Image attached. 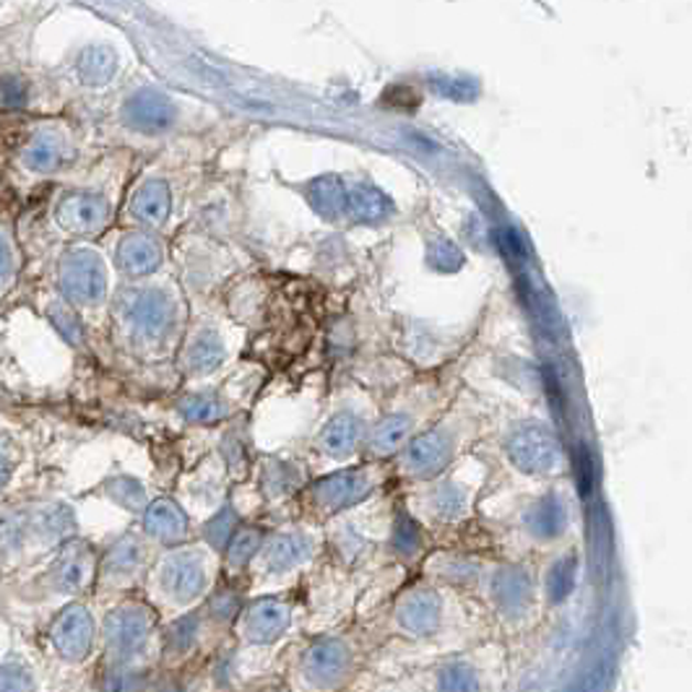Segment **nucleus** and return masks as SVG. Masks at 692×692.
Listing matches in <instances>:
<instances>
[{
    "mask_svg": "<svg viewBox=\"0 0 692 692\" xmlns=\"http://www.w3.org/2000/svg\"><path fill=\"white\" fill-rule=\"evenodd\" d=\"M89 126L71 112L0 118V180L6 204L19 212L97 160Z\"/></svg>",
    "mask_w": 692,
    "mask_h": 692,
    "instance_id": "nucleus-1",
    "label": "nucleus"
},
{
    "mask_svg": "<svg viewBox=\"0 0 692 692\" xmlns=\"http://www.w3.org/2000/svg\"><path fill=\"white\" fill-rule=\"evenodd\" d=\"M99 554L84 539H68L37 565L0 581V607L19 619L47 623L57 609L82 602L94 588Z\"/></svg>",
    "mask_w": 692,
    "mask_h": 692,
    "instance_id": "nucleus-2",
    "label": "nucleus"
},
{
    "mask_svg": "<svg viewBox=\"0 0 692 692\" xmlns=\"http://www.w3.org/2000/svg\"><path fill=\"white\" fill-rule=\"evenodd\" d=\"M45 13L0 21V118L66 112L53 68L34 55V32Z\"/></svg>",
    "mask_w": 692,
    "mask_h": 692,
    "instance_id": "nucleus-3",
    "label": "nucleus"
},
{
    "mask_svg": "<svg viewBox=\"0 0 692 692\" xmlns=\"http://www.w3.org/2000/svg\"><path fill=\"white\" fill-rule=\"evenodd\" d=\"M112 263L99 242H68L26 256L24 279H42L86 323L112 300Z\"/></svg>",
    "mask_w": 692,
    "mask_h": 692,
    "instance_id": "nucleus-4",
    "label": "nucleus"
},
{
    "mask_svg": "<svg viewBox=\"0 0 692 692\" xmlns=\"http://www.w3.org/2000/svg\"><path fill=\"white\" fill-rule=\"evenodd\" d=\"M74 537V510L63 500H0V575L37 565Z\"/></svg>",
    "mask_w": 692,
    "mask_h": 692,
    "instance_id": "nucleus-5",
    "label": "nucleus"
},
{
    "mask_svg": "<svg viewBox=\"0 0 692 692\" xmlns=\"http://www.w3.org/2000/svg\"><path fill=\"white\" fill-rule=\"evenodd\" d=\"M110 315L115 331L131 349H160L177 326V300L149 279L112 294Z\"/></svg>",
    "mask_w": 692,
    "mask_h": 692,
    "instance_id": "nucleus-6",
    "label": "nucleus"
},
{
    "mask_svg": "<svg viewBox=\"0 0 692 692\" xmlns=\"http://www.w3.org/2000/svg\"><path fill=\"white\" fill-rule=\"evenodd\" d=\"M156 632V615L143 602H120L99 623L105 664H136L147 656Z\"/></svg>",
    "mask_w": 692,
    "mask_h": 692,
    "instance_id": "nucleus-7",
    "label": "nucleus"
},
{
    "mask_svg": "<svg viewBox=\"0 0 692 692\" xmlns=\"http://www.w3.org/2000/svg\"><path fill=\"white\" fill-rule=\"evenodd\" d=\"M42 640H45L50 659H55L57 664L82 667L84 661H89L99 646V619L91 604L82 599L57 609L45 623Z\"/></svg>",
    "mask_w": 692,
    "mask_h": 692,
    "instance_id": "nucleus-8",
    "label": "nucleus"
},
{
    "mask_svg": "<svg viewBox=\"0 0 692 692\" xmlns=\"http://www.w3.org/2000/svg\"><path fill=\"white\" fill-rule=\"evenodd\" d=\"M151 583H154L156 594L172 607H187L206 588L204 558L196 550H187V547L172 550L156 562Z\"/></svg>",
    "mask_w": 692,
    "mask_h": 692,
    "instance_id": "nucleus-9",
    "label": "nucleus"
},
{
    "mask_svg": "<svg viewBox=\"0 0 692 692\" xmlns=\"http://www.w3.org/2000/svg\"><path fill=\"white\" fill-rule=\"evenodd\" d=\"M105 253L110 258L112 271L128 281L156 277V271L164 263V248L160 237L143 227H128Z\"/></svg>",
    "mask_w": 692,
    "mask_h": 692,
    "instance_id": "nucleus-10",
    "label": "nucleus"
},
{
    "mask_svg": "<svg viewBox=\"0 0 692 692\" xmlns=\"http://www.w3.org/2000/svg\"><path fill=\"white\" fill-rule=\"evenodd\" d=\"M508 458L513 461L516 468L526 474H547L554 472L562 461L560 440L550 428L544 424H521V428L510 432L506 443Z\"/></svg>",
    "mask_w": 692,
    "mask_h": 692,
    "instance_id": "nucleus-11",
    "label": "nucleus"
},
{
    "mask_svg": "<svg viewBox=\"0 0 692 692\" xmlns=\"http://www.w3.org/2000/svg\"><path fill=\"white\" fill-rule=\"evenodd\" d=\"M175 118L177 112L172 99L160 89H151V86H143V89L128 94L118 110V122L122 128L147 136L170 131Z\"/></svg>",
    "mask_w": 692,
    "mask_h": 692,
    "instance_id": "nucleus-12",
    "label": "nucleus"
},
{
    "mask_svg": "<svg viewBox=\"0 0 692 692\" xmlns=\"http://www.w3.org/2000/svg\"><path fill=\"white\" fill-rule=\"evenodd\" d=\"M147 565V542L136 533H126L118 542L107 547V552L97 560V579H94V591L105 594L126 586L128 581L136 579V573Z\"/></svg>",
    "mask_w": 692,
    "mask_h": 692,
    "instance_id": "nucleus-13",
    "label": "nucleus"
},
{
    "mask_svg": "<svg viewBox=\"0 0 692 692\" xmlns=\"http://www.w3.org/2000/svg\"><path fill=\"white\" fill-rule=\"evenodd\" d=\"M115 68H118V61H115L110 47L94 45V47H84L82 53L68 63L66 74L53 68V76L57 82V89H61L63 94V102H66L68 107L71 89H102V86L110 84V78L115 76Z\"/></svg>",
    "mask_w": 692,
    "mask_h": 692,
    "instance_id": "nucleus-14",
    "label": "nucleus"
},
{
    "mask_svg": "<svg viewBox=\"0 0 692 692\" xmlns=\"http://www.w3.org/2000/svg\"><path fill=\"white\" fill-rule=\"evenodd\" d=\"M26 253L17 227V208L0 206V307L24 286Z\"/></svg>",
    "mask_w": 692,
    "mask_h": 692,
    "instance_id": "nucleus-15",
    "label": "nucleus"
},
{
    "mask_svg": "<svg viewBox=\"0 0 692 692\" xmlns=\"http://www.w3.org/2000/svg\"><path fill=\"white\" fill-rule=\"evenodd\" d=\"M349 669V651L338 640H318L305 656V677L315 688H331Z\"/></svg>",
    "mask_w": 692,
    "mask_h": 692,
    "instance_id": "nucleus-16",
    "label": "nucleus"
},
{
    "mask_svg": "<svg viewBox=\"0 0 692 692\" xmlns=\"http://www.w3.org/2000/svg\"><path fill=\"white\" fill-rule=\"evenodd\" d=\"M143 533L151 542L177 544L187 533V516L175 500L160 497L143 510Z\"/></svg>",
    "mask_w": 692,
    "mask_h": 692,
    "instance_id": "nucleus-17",
    "label": "nucleus"
},
{
    "mask_svg": "<svg viewBox=\"0 0 692 692\" xmlns=\"http://www.w3.org/2000/svg\"><path fill=\"white\" fill-rule=\"evenodd\" d=\"M451 458V440L443 432H428L409 443L407 453H403V466L417 477H435L445 468Z\"/></svg>",
    "mask_w": 692,
    "mask_h": 692,
    "instance_id": "nucleus-18",
    "label": "nucleus"
},
{
    "mask_svg": "<svg viewBox=\"0 0 692 692\" xmlns=\"http://www.w3.org/2000/svg\"><path fill=\"white\" fill-rule=\"evenodd\" d=\"M443 617V604L440 596L430 588H414L403 596L399 604V623L403 630H409L412 636H428L435 632Z\"/></svg>",
    "mask_w": 692,
    "mask_h": 692,
    "instance_id": "nucleus-19",
    "label": "nucleus"
},
{
    "mask_svg": "<svg viewBox=\"0 0 692 692\" xmlns=\"http://www.w3.org/2000/svg\"><path fill=\"white\" fill-rule=\"evenodd\" d=\"M286 627H290V609L277 599L256 602L242 619L245 638L250 644H273V640L284 636Z\"/></svg>",
    "mask_w": 692,
    "mask_h": 692,
    "instance_id": "nucleus-20",
    "label": "nucleus"
},
{
    "mask_svg": "<svg viewBox=\"0 0 692 692\" xmlns=\"http://www.w3.org/2000/svg\"><path fill=\"white\" fill-rule=\"evenodd\" d=\"M370 493V479L359 472H338L315 485V500L326 510H344Z\"/></svg>",
    "mask_w": 692,
    "mask_h": 692,
    "instance_id": "nucleus-21",
    "label": "nucleus"
},
{
    "mask_svg": "<svg viewBox=\"0 0 692 692\" xmlns=\"http://www.w3.org/2000/svg\"><path fill=\"white\" fill-rule=\"evenodd\" d=\"M493 599L506 615L518 617L529 609L531 579L523 567H500L493 575Z\"/></svg>",
    "mask_w": 692,
    "mask_h": 692,
    "instance_id": "nucleus-22",
    "label": "nucleus"
},
{
    "mask_svg": "<svg viewBox=\"0 0 692 692\" xmlns=\"http://www.w3.org/2000/svg\"><path fill=\"white\" fill-rule=\"evenodd\" d=\"M523 523L531 537L550 542V539H558L560 533L565 531L567 510L562 506L558 495H544L542 500H537L529 510H526Z\"/></svg>",
    "mask_w": 692,
    "mask_h": 692,
    "instance_id": "nucleus-23",
    "label": "nucleus"
},
{
    "mask_svg": "<svg viewBox=\"0 0 692 692\" xmlns=\"http://www.w3.org/2000/svg\"><path fill=\"white\" fill-rule=\"evenodd\" d=\"M359 437H363V422L359 417L344 412L336 414L326 428H323L318 443L328 456H349L357 448Z\"/></svg>",
    "mask_w": 692,
    "mask_h": 692,
    "instance_id": "nucleus-24",
    "label": "nucleus"
},
{
    "mask_svg": "<svg viewBox=\"0 0 692 692\" xmlns=\"http://www.w3.org/2000/svg\"><path fill=\"white\" fill-rule=\"evenodd\" d=\"M310 558V542L305 537H298V533H286V537H279L277 542L269 547L266 552V565L271 571H290V567L300 565L302 560Z\"/></svg>",
    "mask_w": 692,
    "mask_h": 692,
    "instance_id": "nucleus-25",
    "label": "nucleus"
},
{
    "mask_svg": "<svg viewBox=\"0 0 692 692\" xmlns=\"http://www.w3.org/2000/svg\"><path fill=\"white\" fill-rule=\"evenodd\" d=\"M99 692H147V669L136 664H105Z\"/></svg>",
    "mask_w": 692,
    "mask_h": 692,
    "instance_id": "nucleus-26",
    "label": "nucleus"
},
{
    "mask_svg": "<svg viewBox=\"0 0 692 692\" xmlns=\"http://www.w3.org/2000/svg\"><path fill=\"white\" fill-rule=\"evenodd\" d=\"M21 468H24V448L11 432L0 430V500L17 485Z\"/></svg>",
    "mask_w": 692,
    "mask_h": 692,
    "instance_id": "nucleus-27",
    "label": "nucleus"
},
{
    "mask_svg": "<svg viewBox=\"0 0 692 692\" xmlns=\"http://www.w3.org/2000/svg\"><path fill=\"white\" fill-rule=\"evenodd\" d=\"M221 363V344L214 334H201L191 342L185 352V365L191 372H212Z\"/></svg>",
    "mask_w": 692,
    "mask_h": 692,
    "instance_id": "nucleus-28",
    "label": "nucleus"
},
{
    "mask_svg": "<svg viewBox=\"0 0 692 692\" xmlns=\"http://www.w3.org/2000/svg\"><path fill=\"white\" fill-rule=\"evenodd\" d=\"M575 579H579V558L575 554H565L552 565V571L547 573V596L552 604L565 602L573 594Z\"/></svg>",
    "mask_w": 692,
    "mask_h": 692,
    "instance_id": "nucleus-29",
    "label": "nucleus"
},
{
    "mask_svg": "<svg viewBox=\"0 0 692 692\" xmlns=\"http://www.w3.org/2000/svg\"><path fill=\"white\" fill-rule=\"evenodd\" d=\"M409 428H412V422H409L407 417H401V414L386 417V420L378 422V428L372 430L370 448L375 453H393V451H399L401 445L407 443Z\"/></svg>",
    "mask_w": 692,
    "mask_h": 692,
    "instance_id": "nucleus-30",
    "label": "nucleus"
},
{
    "mask_svg": "<svg viewBox=\"0 0 692 692\" xmlns=\"http://www.w3.org/2000/svg\"><path fill=\"white\" fill-rule=\"evenodd\" d=\"M0 692H37V672L26 659L11 656L0 664Z\"/></svg>",
    "mask_w": 692,
    "mask_h": 692,
    "instance_id": "nucleus-31",
    "label": "nucleus"
},
{
    "mask_svg": "<svg viewBox=\"0 0 692 692\" xmlns=\"http://www.w3.org/2000/svg\"><path fill=\"white\" fill-rule=\"evenodd\" d=\"M180 414H183L191 424H214L227 414V409L216 396L196 393L180 401Z\"/></svg>",
    "mask_w": 692,
    "mask_h": 692,
    "instance_id": "nucleus-32",
    "label": "nucleus"
},
{
    "mask_svg": "<svg viewBox=\"0 0 692 692\" xmlns=\"http://www.w3.org/2000/svg\"><path fill=\"white\" fill-rule=\"evenodd\" d=\"M437 692H479V680L474 669L464 664H453L443 669L437 680Z\"/></svg>",
    "mask_w": 692,
    "mask_h": 692,
    "instance_id": "nucleus-33",
    "label": "nucleus"
},
{
    "mask_svg": "<svg viewBox=\"0 0 692 692\" xmlns=\"http://www.w3.org/2000/svg\"><path fill=\"white\" fill-rule=\"evenodd\" d=\"M198 636V619L196 617H180L172 623L167 630V651L172 653H183L193 646V640Z\"/></svg>",
    "mask_w": 692,
    "mask_h": 692,
    "instance_id": "nucleus-34",
    "label": "nucleus"
},
{
    "mask_svg": "<svg viewBox=\"0 0 692 692\" xmlns=\"http://www.w3.org/2000/svg\"><path fill=\"white\" fill-rule=\"evenodd\" d=\"M258 533L256 531H240L237 537L229 542V560L235 562V565H245L253 554L258 552Z\"/></svg>",
    "mask_w": 692,
    "mask_h": 692,
    "instance_id": "nucleus-35",
    "label": "nucleus"
},
{
    "mask_svg": "<svg viewBox=\"0 0 692 692\" xmlns=\"http://www.w3.org/2000/svg\"><path fill=\"white\" fill-rule=\"evenodd\" d=\"M435 510L443 518L458 516L461 510H464V493H461V489L453 487V485L440 487L437 495H435Z\"/></svg>",
    "mask_w": 692,
    "mask_h": 692,
    "instance_id": "nucleus-36",
    "label": "nucleus"
},
{
    "mask_svg": "<svg viewBox=\"0 0 692 692\" xmlns=\"http://www.w3.org/2000/svg\"><path fill=\"white\" fill-rule=\"evenodd\" d=\"M420 544H422V537H420V531H417V526L409 521H399V526H396V547H399L401 552H407V554H414L417 550H420Z\"/></svg>",
    "mask_w": 692,
    "mask_h": 692,
    "instance_id": "nucleus-37",
    "label": "nucleus"
},
{
    "mask_svg": "<svg viewBox=\"0 0 692 692\" xmlns=\"http://www.w3.org/2000/svg\"><path fill=\"white\" fill-rule=\"evenodd\" d=\"M6 204V196H3V180H0V206Z\"/></svg>",
    "mask_w": 692,
    "mask_h": 692,
    "instance_id": "nucleus-38",
    "label": "nucleus"
},
{
    "mask_svg": "<svg viewBox=\"0 0 692 692\" xmlns=\"http://www.w3.org/2000/svg\"><path fill=\"white\" fill-rule=\"evenodd\" d=\"M156 692H183L180 688H162V690H156Z\"/></svg>",
    "mask_w": 692,
    "mask_h": 692,
    "instance_id": "nucleus-39",
    "label": "nucleus"
},
{
    "mask_svg": "<svg viewBox=\"0 0 692 692\" xmlns=\"http://www.w3.org/2000/svg\"><path fill=\"white\" fill-rule=\"evenodd\" d=\"M0 581H3V575H0Z\"/></svg>",
    "mask_w": 692,
    "mask_h": 692,
    "instance_id": "nucleus-40",
    "label": "nucleus"
}]
</instances>
